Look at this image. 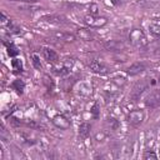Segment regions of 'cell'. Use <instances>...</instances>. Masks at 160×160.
<instances>
[{"label":"cell","mask_w":160,"mask_h":160,"mask_svg":"<svg viewBox=\"0 0 160 160\" xmlns=\"http://www.w3.org/2000/svg\"><path fill=\"white\" fill-rule=\"evenodd\" d=\"M54 36L58 40H64V41H74L76 39V35L65 32V31H56V32H54Z\"/></svg>","instance_id":"obj_13"},{"label":"cell","mask_w":160,"mask_h":160,"mask_svg":"<svg viewBox=\"0 0 160 160\" xmlns=\"http://www.w3.org/2000/svg\"><path fill=\"white\" fill-rule=\"evenodd\" d=\"M90 112L92 114V116H94L95 119H98V118H99V105H98V104H94L92 108H91V110H90Z\"/></svg>","instance_id":"obj_22"},{"label":"cell","mask_w":160,"mask_h":160,"mask_svg":"<svg viewBox=\"0 0 160 160\" xmlns=\"http://www.w3.org/2000/svg\"><path fill=\"white\" fill-rule=\"evenodd\" d=\"M44 21H48V22H51V24H65L66 22V18L62 16V15H46L42 18Z\"/></svg>","instance_id":"obj_11"},{"label":"cell","mask_w":160,"mask_h":160,"mask_svg":"<svg viewBox=\"0 0 160 160\" xmlns=\"http://www.w3.org/2000/svg\"><path fill=\"white\" fill-rule=\"evenodd\" d=\"M89 68H90V70H91L92 72L101 74V75L108 74V68H106L102 62H100V61H98V60H91V61L89 62Z\"/></svg>","instance_id":"obj_6"},{"label":"cell","mask_w":160,"mask_h":160,"mask_svg":"<svg viewBox=\"0 0 160 160\" xmlns=\"http://www.w3.org/2000/svg\"><path fill=\"white\" fill-rule=\"evenodd\" d=\"M90 130H91V125L88 124V122H82L80 126H79V135L81 139H85L90 135Z\"/></svg>","instance_id":"obj_14"},{"label":"cell","mask_w":160,"mask_h":160,"mask_svg":"<svg viewBox=\"0 0 160 160\" xmlns=\"http://www.w3.org/2000/svg\"><path fill=\"white\" fill-rule=\"evenodd\" d=\"M31 62H32V65H34V68H35L36 70H40V69H41L40 58H39L36 54H32V55H31Z\"/></svg>","instance_id":"obj_18"},{"label":"cell","mask_w":160,"mask_h":160,"mask_svg":"<svg viewBox=\"0 0 160 160\" xmlns=\"http://www.w3.org/2000/svg\"><path fill=\"white\" fill-rule=\"evenodd\" d=\"M106 138H108V135H106L105 131H98V132L95 134V140H96L98 142H102V141H105Z\"/></svg>","instance_id":"obj_21"},{"label":"cell","mask_w":160,"mask_h":160,"mask_svg":"<svg viewBox=\"0 0 160 160\" xmlns=\"http://www.w3.org/2000/svg\"><path fill=\"white\" fill-rule=\"evenodd\" d=\"M159 82H160V76H159Z\"/></svg>","instance_id":"obj_29"},{"label":"cell","mask_w":160,"mask_h":160,"mask_svg":"<svg viewBox=\"0 0 160 160\" xmlns=\"http://www.w3.org/2000/svg\"><path fill=\"white\" fill-rule=\"evenodd\" d=\"M145 106L149 109H154L160 106V89L152 91L146 99H145Z\"/></svg>","instance_id":"obj_4"},{"label":"cell","mask_w":160,"mask_h":160,"mask_svg":"<svg viewBox=\"0 0 160 160\" xmlns=\"http://www.w3.org/2000/svg\"><path fill=\"white\" fill-rule=\"evenodd\" d=\"M106 122H108V125L110 126V129H118L119 128V121L116 120V119H114V118H108L106 119Z\"/></svg>","instance_id":"obj_20"},{"label":"cell","mask_w":160,"mask_h":160,"mask_svg":"<svg viewBox=\"0 0 160 160\" xmlns=\"http://www.w3.org/2000/svg\"><path fill=\"white\" fill-rule=\"evenodd\" d=\"M158 1H159V4H160V0H158Z\"/></svg>","instance_id":"obj_30"},{"label":"cell","mask_w":160,"mask_h":160,"mask_svg":"<svg viewBox=\"0 0 160 160\" xmlns=\"http://www.w3.org/2000/svg\"><path fill=\"white\" fill-rule=\"evenodd\" d=\"M52 124L56 128L61 129V130H66V129L70 128V121L65 116H62V115H55L52 118Z\"/></svg>","instance_id":"obj_7"},{"label":"cell","mask_w":160,"mask_h":160,"mask_svg":"<svg viewBox=\"0 0 160 160\" xmlns=\"http://www.w3.org/2000/svg\"><path fill=\"white\" fill-rule=\"evenodd\" d=\"M56 72H58V74H61V75H62V74H68V72H69V69H68V68H61V69H59Z\"/></svg>","instance_id":"obj_25"},{"label":"cell","mask_w":160,"mask_h":160,"mask_svg":"<svg viewBox=\"0 0 160 160\" xmlns=\"http://www.w3.org/2000/svg\"><path fill=\"white\" fill-rule=\"evenodd\" d=\"M11 1H25V2H34L35 0H11Z\"/></svg>","instance_id":"obj_27"},{"label":"cell","mask_w":160,"mask_h":160,"mask_svg":"<svg viewBox=\"0 0 160 160\" xmlns=\"http://www.w3.org/2000/svg\"><path fill=\"white\" fill-rule=\"evenodd\" d=\"M6 49H8V54L10 55V56H16L18 54H19V50H18V48L12 44V42H10V44H6Z\"/></svg>","instance_id":"obj_17"},{"label":"cell","mask_w":160,"mask_h":160,"mask_svg":"<svg viewBox=\"0 0 160 160\" xmlns=\"http://www.w3.org/2000/svg\"><path fill=\"white\" fill-rule=\"evenodd\" d=\"M102 46L105 50H109V51H120L125 49V44L120 40H108L102 44Z\"/></svg>","instance_id":"obj_5"},{"label":"cell","mask_w":160,"mask_h":160,"mask_svg":"<svg viewBox=\"0 0 160 160\" xmlns=\"http://www.w3.org/2000/svg\"><path fill=\"white\" fill-rule=\"evenodd\" d=\"M145 70H146V65H145L144 62H134L132 65H130V66L128 68L126 72H128L129 75L134 76V75H138V74H140V72H142V71H145Z\"/></svg>","instance_id":"obj_9"},{"label":"cell","mask_w":160,"mask_h":160,"mask_svg":"<svg viewBox=\"0 0 160 160\" xmlns=\"http://www.w3.org/2000/svg\"><path fill=\"white\" fill-rule=\"evenodd\" d=\"M11 86H12V89L16 90V92H19V94H22V91H24V89H25V84H24V81L20 80V79L14 80Z\"/></svg>","instance_id":"obj_15"},{"label":"cell","mask_w":160,"mask_h":160,"mask_svg":"<svg viewBox=\"0 0 160 160\" xmlns=\"http://www.w3.org/2000/svg\"><path fill=\"white\" fill-rule=\"evenodd\" d=\"M149 85L145 82V81H141V82H138L135 86H134V89H132V91H131V99L134 100V101H136L139 98H140V95L146 90V88H148Z\"/></svg>","instance_id":"obj_8"},{"label":"cell","mask_w":160,"mask_h":160,"mask_svg":"<svg viewBox=\"0 0 160 160\" xmlns=\"http://www.w3.org/2000/svg\"><path fill=\"white\" fill-rule=\"evenodd\" d=\"M99 12V8L96 4H91L90 5V15H98Z\"/></svg>","instance_id":"obj_24"},{"label":"cell","mask_w":160,"mask_h":160,"mask_svg":"<svg viewBox=\"0 0 160 160\" xmlns=\"http://www.w3.org/2000/svg\"><path fill=\"white\" fill-rule=\"evenodd\" d=\"M129 40H130L131 45L138 49H145L148 46V39L141 29H138V28L132 29L129 32Z\"/></svg>","instance_id":"obj_1"},{"label":"cell","mask_w":160,"mask_h":160,"mask_svg":"<svg viewBox=\"0 0 160 160\" xmlns=\"http://www.w3.org/2000/svg\"><path fill=\"white\" fill-rule=\"evenodd\" d=\"M154 24H156V25L160 26V19H154Z\"/></svg>","instance_id":"obj_28"},{"label":"cell","mask_w":160,"mask_h":160,"mask_svg":"<svg viewBox=\"0 0 160 160\" xmlns=\"http://www.w3.org/2000/svg\"><path fill=\"white\" fill-rule=\"evenodd\" d=\"M144 118H145L144 111L140 110V109H135V110H132V111L129 112L128 121H129V124H131L134 126H138V125H140L144 121Z\"/></svg>","instance_id":"obj_3"},{"label":"cell","mask_w":160,"mask_h":160,"mask_svg":"<svg viewBox=\"0 0 160 160\" xmlns=\"http://www.w3.org/2000/svg\"><path fill=\"white\" fill-rule=\"evenodd\" d=\"M42 55H44L45 60L49 61V62H56L59 60V55L56 54V51L50 49V48H45L42 50Z\"/></svg>","instance_id":"obj_10"},{"label":"cell","mask_w":160,"mask_h":160,"mask_svg":"<svg viewBox=\"0 0 160 160\" xmlns=\"http://www.w3.org/2000/svg\"><path fill=\"white\" fill-rule=\"evenodd\" d=\"M76 38H79L80 40H85V41H91L94 39V35L90 30L88 29H78L75 32Z\"/></svg>","instance_id":"obj_12"},{"label":"cell","mask_w":160,"mask_h":160,"mask_svg":"<svg viewBox=\"0 0 160 160\" xmlns=\"http://www.w3.org/2000/svg\"><path fill=\"white\" fill-rule=\"evenodd\" d=\"M6 21H8V19H6L5 14H4V12H1V22H2V24H5Z\"/></svg>","instance_id":"obj_26"},{"label":"cell","mask_w":160,"mask_h":160,"mask_svg":"<svg viewBox=\"0 0 160 160\" xmlns=\"http://www.w3.org/2000/svg\"><path fill=\"white\" fill-rule=\"evenodd\" d=\"M156 158H158V155L151 150H148L144 154V159H156Z\"/></svg>","instance_id":"obj_23"},{"label":"cell","mask_w":160,"mask_h":160,"mask_svg":"<svg viewBox=\"0 0 160 160\" xmlns=\"http://www.w3.org/2000/svg\"><path fill=\"white\" fill-rule=\"evenodd\" d=\"M149 30H150V34H151L155 39L160 40V26H159V25L152 24V25L149 26Z\"/></svg>","instance_id":"obj_16"},{"label":"cell","mask_w":160,"mask_h":160,"mask_svg":"<svg viewBox=\"0 0 160 160\" xmlns=\"http://www.w3.org/2000/svg\"><path fill=\"white\" fill-rule=\"evenodd\" d=\"M11 65H12V69L15 71H22V62L20 59H12Z\"/></svg>","instance_id":"obj_19"},{"label":"cell","mask_w":160,"mask_h":160,"mask_svg":"<svg viewBox=\"0 0 160 160\" xmlns=\"http://www.w3.org/2000/svg\"><path fill=\"white\" fill-rule=\"evenodd\" d=\"M84 22L89 28H101L106 25L108 19L104 16H98V15H86L84 18Z\"/></svg>","instance_id":"obj_2"}]
</instances>
